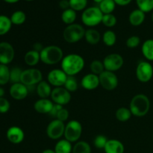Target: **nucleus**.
Instances as JSON below:
<instances>
[{"label":"nucleus","instance_id":"2eb2a0df","mask_svg":"<svg viewBox=\"0 0 153 153\" xmlns=\"http://www.w3.org/2000/svg\"><path fill=\"white\" fill-rule=\"evenodd\" d=\"M7 140L13 144H19L23 141L25 138V133L23 130L18 126H11L6 132Z\"/></svg>","mask_w":153,"mask_h":153},{"label":"nucleus","instance_id":"39448f33","mask_svg":"<svg viewBox=\"0 0 153 153\" xmlns=\"http://www.w3.org/2000/svg\"><path fill=\"white\" fill-rule=\"evenodd\" d=\"M85 30L82 25L73 23L66 27L63 32V37L67 43H76L85 37Z\"/></svg>","mask_w":153,"mask_h":153},{"label":"nucleus","instance_id":"393cba45","mask_svg":"<svg viewBox=\"0 0 153 153\" xmlns=\"http://www.w3.org/2000/svg\"><path fill=\"white\" fill-rule=\"evenodd\" d=\"M76 17H77L76 11H75L72 8H69L65 10H63L62 13H61V20H62L64 23H65L67 25L74 23L76 19Z\"/></svg>","mask_w":153,"mask_h":153},{"label":"nucleus","instance_id":"864d4df0","mask_svg":"<svg viewBox=\"0 0 153 153\" xmlns=\"http://www.w3.org/2000/svg\"><path fill=\"white\" fill-rule=\"evenodd\" d=\"M25 1H34V0H25Z\"/></svg>","mask_w":153,"mask_h":153},{"label":"nucleus","instance_id":"f3484780","mask_svg":"<svg viewBox=\"0 0 153 153\" xmlns=\"http://www.w3.org/2000/svg\"><path fill=\"white\" fill-rule=\"evenodd\" d=\"M54 103L49 99H40L37 100L34 105V108L37 113L46 114H49L53 108Z\"/></svg>","mask_w":153,"mask_h":153},{"label":"nucleus","instance_id":"f257e3e1","mask_svg":"<svg viewBox=\"0 0 153 153\" xmlns=\"http://www.w3.org/2000/svg\"><path fill=\"white\" fill-rule=\"evenodd\" d=\"M85 64V60L81 55L69 54L61 61V70L68 76H74L83 70Z\"/></svg>","mask_w":153,"mask_h":153},{"label":"nucleus","instance_id":"dca6fc26","mask_svg":"<svg viewBox=\"0 0 153 153\" xmlns=\"http://www.w3.org/2000/svg\"><path fill=\"white\" fill-rule=\"evenodd\" d=\"M81 84L82 86L87 91H93L97 89L100 85V78L99 76L92 73H88L82 78Z\"/></svg>","mask_w":153,"mask_h":153},{"label":"nucleus","instance_id":"cd10ccee","mask_svg":"<svg viewBox=\"0 0 153 153\" xmlns=\"http://www.w3.org/2000/svg\"><path fill=\"white\" fill-rule=\"evenodd\" d=\"M20 82L27 87L34 86L36 85L34 79L33 78L32 73H31V69L22 70V75H21Z\"/></svg>","mask_w":153,"mask_h":153},{"label":"nucleus","instance_id":"ddd939ff","mask_svg":"<svg viewBox=\"0 0 153 153\" xmlns=\"http://www.w3.org/2000/svg\"><path fill=\"white\" fill-rule=\"evenodd\" d=\"M15 52L13 46L7 42L0 43V64L7 65L14 58Z\"/></svg>","mask_w":153,"mask_h":153},{"label":"nucleus","instance_id":"9b49d317","mask_svg":"<svg viewBox=\"0 0 153 153\" xmlns=\"http://www.w3.org/2000/svg\"><path fill=\"white\" fill-rule=\"evenodd\" d=\"M51 99L55 104L65 105L71 100V94L63 87L55 88L51 94Z\"/></svg>","mask_w":153,"mask_h":153},{"label":"nucleus","instance_id":"412c9836","mask_svg":"<svg viewBox=\"0 0 153 153\" xmlns=\"http://www.w3.org/2000/svg\"><path fill=\"white\" fill-rule=\"evenodd\" d=\"M24 61L25 63L29 67H34L38 64L40 61V52L35 50H30L25 53L24 56Z\"/></svg>","mask_w":153,"mask_h":153},{"label":"nucleus","instance_id":"bb28decb","mask_svg":"<svg viewBox=\"0 0 153 153\" xmlns=\"http://www.w3.org/2000/svg\"><path fill=\"white\" fill-rule=\"evenodd\" d=\"M10 17L5 15H0V36L4 35L9 32L12 26Z\"/></svg>","mask_w":153,"mask_h":153},{"label":"nucleus","instance_id":"de8ad7c7","mask_svg":"<svg viewBox=\"0 0 153 153\" xmlns=\"http://www.w3.org/2000/svg\"><path fill=\"white\" fill-rule=\"evenodd\" d=\"M116 4L120 6H126L131 2L132 0H114Z\"/></svg>","mask_w":153,"mask_h":153},{"label":"nucleus","instance_id":"2f4dec72","mask_svg":"<svg viewBox=\"0 0 153 153\" xmlns=\"http://www.w3.org/2000/svg\"><path fill=\"white\" fill-rule=\"evenodd\" d=\"M10 73L7 65L0 64V85H4L10 82Z\"/></svg>","mask_w":153,"mask_h":153},{"label":"nucleus","instance_id":"6e6552de","mask_svg":"<svg viewBox=\"0 0 153 153\" xmlns=\"http://www.w3.org/2000/svg\"><path fill=\"white\" fill-rule=\"evenodd\" d=\"M100 85L106 91H113L117 87L119 81L114 72L105 70L99 76Z\"/></svg>","mask_w":153,"mask_h":153},{"label":"nucleus","instance_id":"423d86ee","mask_svg":"<svg viewBox=\"0 0 153 153\" xmlns=\"http://www.w3.org/2000/svg\"><path fill=\"white\" fill-rule=\"evenodd\" d=\"M82 134V126L80 122L73 120L67 123L65 126V131L64 136L66 140L70 143L77 142Z\"/></svg>","mask_w":153,"mask_h":153},{"label":"nucleus","instance_id":"9d476101","mask_svg":"<svg viewBox=\"0 0 153 153\" xmlns=\"http://www.w3.org/2000/svg\"><path fill=\"white\" fill-rule=\"evenodd\" d=\"M102 62L105 70L114 73L115 71H117L123 67L124 60L119 54L111 53L108 55L104 58Z\"/></svg>","mask_w":153,"mask_h":153},{"label":"nucleus","instance_id":"49530a36","mask_svg":"<svg viewBox=\"0 0 153 153\" xmlns=\"http://www.w3.org/2000/svg\"><path fill=\"white\" fill-rule=\"evenodd\" d=\"M58 5L59 7L62 9L63 10H65L67 9L70 8V1L69 0H61L58 3Z\"/></svg>","mask_w":153,"mask_h":153},{"label":"nucleus","instance_id":"5fc2aeb1","mask_svg":"<svg viewBox=\"0 0 153 153\" xmlns=\"http://www.w3.org/2000/svg\"><path fill=\"white\" fill-rule=\"evenodd\" d=\"M152 22H153V11H152Z\"/></svg>","mask_w":153,"mask_h":153},{"label":"nucleus","instance_id":"c756f323","mask_svg":"<svg viewBox=\"0 0 153 153\" xmlns=\"http://www.w3.org/2000/svg\"><path fill=\"white\" fill-rule=\"evenodd\" d=\"M131 112L129 108L125 107H121L117 110L115 116L117 120L120 122H126L131 118Z\"/></svg>","mask_w":153,"mask_h":153},{"label":"nucleus","instance_id":"c85d7f7f","mask_svg":"<svg viewBox=\"0 0 153 153\" xmlns=\"http://www.w3.org/2000/svg\"><path fill=\"white\" fill-rule=\"evenodd\" d=\"M10 19L13 25H20L26 20V15L22 10H16L12 13Z\"/></svg>","mask_w":153,"mask_h":153},{"label":"nucleus","instance_id":"b1692460","mask_svg":"<svg viewBox=\"0 0 153 153\" xmlns=\"http://www.w3.org/2000/svg\"><path fill=\"white\" fill-rule=\"evenodd\" d=\"M54 150L56 153H71L73 151L72 143H70L66 139L60 140L55 144Z\"/></svg>","mask_w":153,"mask_h":153},{"label":"nucleus","instance_id":"aec40b11","mask_svg":"<svg viewBox=\"0 0 153 153\" xmlns=\"http://www.w3.org/2000/svg\"><path fill=\"white\" fill-rule=\"evenodd\" d=\"M36 91L40 99H48V97H51L52 94V88L51 85L48 82L42 81L40 83L37 84Z\"/></svg>","mask_w":153,"mask_h":153},{"label":"nucleus","instance_id":"4c0bfd02","mask_svg":"<svg viewBox=\"0 0 153 153\" xmlns=\"http://www.w3.org/2000/svg\"><path fill=\"white\" fill-rule=\"evenodd\" d=\"M117 22V17L113 13L103 15L102 23L105 26L108 27V28H111V27H114L116 25Z\"/></svg>","mask_w":153,"mask_h":153},{"label":"nucleus","instance_id":"a878e982","mask_svg":"<svg viewBox=\"0 0 153 153\" xmlns=\"http://www.w3.org/2000/svg\"><path fill=\"white\" fill-rule=\"evenodd\" d=\"M116 3L114 0H103L99 4V8L103 14H109L113 13L116 8Z\"/></svg>","mask_w":153,"mask_h":153},{"label":"nucleus","instance_id":"8fccbe9b","mask_svg":"<svg viewBox=\"0 0 153 153\" xmlns=\"http://www.w3.org/2000/svg\"><path fill=\"white\" fill-rule=\"evenodd\" d=\"M42 153H56L55 152V150L53 149H46L45 150H43Z\"/></svg>","mask_w":153,"mask_h":153},{"label":"nucleus","instance_id":"20e7f679","mask_svg":"<svg viewBox=\"0 0 153 153\" xmlns=\"http://www.w3.org/2000/svg\"><path fill=\"white\" fill-rule=\"evenodd\" d=\"M102 12L100 10L99 7H89L83 10L82 13V22L84 25L88 27H94L98 25L102 22L103 17Z\"/></svg>","mask_w":153,"mask_h":153},{"label":"nucleus","instance_id":"4be33fe9","mask_svg":"<svg viewBox=\"0 0 153 153\" xmlns=\"http://www.w3.org/2000/svg\"><path fill=\"white\" fill-rule=\"evenodd\" d=\"M85 38L87 43H88L89 44L96 45L100 41L101 35L97 30L94 29V28H89L85 31Z\"/></svg>","mask_w":153,"mask_h":153},{"label":"nucleus","instance_id":"f03ea898","mask_svg":"<svg viewBox=\"0 0 153 153\" xmlns=\"http://www.w3.org/2000/svg\"><path fill=\"white\" fill-rule=\"evenodd\" d=\"M150 108V101L145 94H137L130 102L129 109L131 114L135 117H143L146 115Z\"/></svg>","mask_w":153,"mask_h":153},{"label":"nucleus","instance_id":"f704fd0d","mask_svg":"<svg viewBox=\"0 0 153 153\" xmlns=\"http://www.w3.org/2000/svg\"><path fill=\"white\" fill-rule=\"evenodd\" d=\"M90 68H91V73L95 75H97V76H100L101 73H102L105 70L103 62L99 61V60L93 61L91 62V65H90Z\"/></svg>","mask_w":153,"mask_h":153},{"label":"nucleus","instance_id":"1a4fd4ad","mask_svg":"<svg viewBox=\"0 0 153 153\" xmlns=\"http://www.w3.org/2000/svg\"><path fill=\"white\" fill-rule=\"evenodd\" d=\"M65 125L64 123L55 119L51 121L46 128V134L52 140L60 139L64 134Z\"/></svg>","mask_w":153,"mask_h":153},{"label":"nucleus","instance_id":"37998d69","mask_svg":"<svg viewBox=\"0 0 153 153\" xmlns=\"http://www.w3.org/2000/svg\"><path fill=\"white\" fill-rule=\"evenodd\" d=\"M57 120H61L62 122H65L66 120H67L69 118V111L67 109L62 108L61 110L58 111V113L57 114L56 117H55Z\"/></svg>","mask_w":153,"mask_h":153},{"label":"nucleus","instance_id":"4468645a","mask_svg":"<svg viewBox=\"0 0 153 153\" xmlns=\"http://www.w3.org/2000/svg\"><path fill=\"white\" fill-rule=\"evenodd\" d=\"M28 91H28L27 86H25L21 82L12 84L10 90H9L10 97L16 100H24L28 96Z\"/></svg>","mask_w":153,"mask_h":153},{"label":"nucleus","instance_id":"ea45409f","mask_svg":"<svg viewBox=\"0 0 153 153\" xmlns=\"http://www.w3.org/2000/svg\"><path fill=\"white\" fill-rule=\"evenodd\" d=\"M108 138L105 135L102 134H100V135H97L95 137L94 140V144L97 149H104L106 143L108 142Z\"/></svg>","mask_w":153,"mask_h":153},{"label":"nucleus","instance_id":"58836bf2","mask_svg":"<svg viewBox=\"0 0 153 153\" xmlns=\"http://www.w3.org/2000/svg\"><path fill=\"white\" fill-rule=\"evenodd\" d=\"M22 70L19 67H13L10 70V82L13 84L19 83L21 79Z\"/></svg>","mask_w":153,"mask_h":153},{"label":"nucleus","instance_id":"7ed1b4c3","mask_svg":"<svg viewBox=\"0 0 153 153\" xmlns=\"http://www.w3.org/2000/svg\"><path fill=\"white\" fill-rule=\"evenodd\" d=\"M40 61L47 65H54L61 62L64 58V52L61 47L50 45L43 47L40 52Z\"/></svg>","mask_w":153,"mask_h":153},{"label":"nucleus","instance_id":"09e8293b","mask_svg":"<svg viewBox=\"0 0 153 153\" xmlns=\"http://www.w3.org/2000/svg\"><path fill=\"white\" fill-rule=\"evenodd\" d=\"M3 1H5V2H7V3H8V4H15V3L18 2L19 0H3Z\"/></svg>","mask_w":153,"mask_h":153},{"label":"nucleus","instance_id":"a19ab883","mask_svg":"<svg viewBox=\"0 0 153 153\" xmlns=\"http://www.w3.org/2000/svg\"><path fill=\"white\" fill-rule=\"evenodd\" d=\"M140 39L138 36L133 35L131 37H128L127 39L126 42V46L129 49H134V48L137 47V46L140 45Z\"/></svg>","mask_w":153,"mask_h":153},{"label":"nucleus","instance_id":"603ef678","mask_svg":"<svg viewBox=\"0 0 153 153\" xmlns=\"http://www.w3.org/2000/svg\"><path fill=\"white\" fill-rule=\"evenodd\" d=\"M93 1H94V2H96V3H98V4H100V3L102 1H103V0H93Z\"/></svg>","mask_w":153,"mask_h":153},{"label":"nucleus","instance_id":"c9c22d12","mask_svg":"<svg viewBox=\"0 0 153 153\" xmlns=\"http://www.w3.org/2000/svg\"><path fill=\"white\" fill-rule=\"evenodd\" d=\"M70 8L75 11H81L86 9L88 0H69Z\"/></svg>","mask_w":153,"mask_h":153},{"label":"nucleus","instance_id":"79ce46f5","mask_svg":"<svg viewBox=\"0 0 153 153\" xmlns=\"http://www.w3.org/2000/svg\"><path fill=\"white\" fill-rule=\"evenodd\" d=\"M10 102L7 99L1 97L0 98V114H5L10 109Z\"/></svg>","mask_w":153,"mask_h":153},{"label":"nucleus","instance_id":"e433bc0d","mask_svg":"<svg viewBox=\"0 0 153 153\" xmlns=\"http://www.w3.org/2000/svg\"><path fill=\"white\" fill-rule=\"evenodd\" d=\"M64 88L69 92H75L78 89V82L74 76H68L64 85Z\"/></svg>","mask_w":153,"mask_h":153},{"label":"nucleus","instance_id":"a211bd4d","mask_svg":"<svg viewBox=\"0 0 153 153\" xmlns=\"http://www.w3.org/2000/svg\"><path fill=\"white\" fill-rule=\"evenodd\" d=\"M105 153H124L125 147L122 142L116 139H111L108 140L104 148Z\"/></svg>","mask_w":153,"mask_h":153},{"label":"nucleus","instance_id":"f8f14e48","mask_svg":"<svg viewBox=\"0 0 153 153\" xmlns=\"http://www.w3.org/2000/svg\"><path fill=\"white\" fill-rule=\"evenodd\" d=\"M67 76L61 69H54L48 73V82L55 88L64 86L67 81Z\"/></svg>","mask_w":153,"mask_h":153},{"label":"nucleus","instance_id":"72a5a7b5","mask_svg":"<svg viewBox=\"0 0 153 153\" xmlns=\"http://www.w3.org/2000/svg\"><path fill=\"white\" fill-rule=\"evenodd\" d=\"M137 7L143 12L153 11V0H136Z\"/></svg>","mask_w":153,"mask_h":153},{"label":"nucleus","instance_id":"c03bdc74","mask_svg":"<svg viewBox=\"0 0 153 153\" xmlns=\"http://www.w3.org/2000/svg\"><path fill=\"white\" fill-rule=\"evenodd\" d=\"M31 73H32L33 78L34 79V82H35L36 85L40 83V82H42V79H43V75H42L41 71L40 70L37 68H31Z\"/></svg>","mask_w":153,"mask_h":153},{"label":"nucleus","instance_id":"0eeeda50","mask_svg":"<svg viewBox=\"0 0 153 153\" xmlns=\"http://www.w3.org/2000/svg\"><path fill=\"white\" fill-rule=\"evenodd\" d=\"M136 76L140 82H149L153 76V67L148 61H140L136 68Z\"/></svg>","mask_w":153,"mask_h":153},{"label":"nucleus","instance_id":"6ab92c4d","mask_svg":"<svg viewBox=\"0 0 153 153\" xmlns=\"http://www.w3.org/2000/svg\"><path fill=\"white\" fill-rule=\"evenodd\" d=\"M145 18H146V14L144 12L137 8L130 13L128 16V21H129V23L133 26H139L143 23Z\"/></svg>","mask_w":153,"mask_h":153},{"label":"nucleus","instance_id":"6e6d98bb","mask_svg":"<svg viewBox=\"0 0 153 153\" xmlns=\"http://www.w3.org/2000/svg\"><path fill=\"white\" fill-rule=\"evenodd\" d=\"M152 140H153V134H152Z\"/></svg>","mask_w":153,"mask_h":153},{"label":"nucleus","instance_id":"5701e85b","mask_svg":"<svg viewBox=\"0 0 153 153\" xmlns=\"http://www.w3.org/2000/svg\"><path fill=\"white\" fill-rule=\"evenodd\" d=\"M141 51L146 59L149 61H153V39H148L143 42Z\"/></svg>","mask_w":153,"mask_h":153},{"label":"nucleus","instance_id":"a18cd8bd","mask_svg":"<svg viewBox=\"0 0 153 153\" xmlns=\"http://www.w3.org/2000/svg\"><path fill=\"white\" fill-rule=\"evenodd\" d=\"M62 108H63L62 105H58V104H54L53 108H52V111H51V112L49 113V114H50L52 117H53L55 118L57 114L58 113V111H59Z\"/></svg>","mask_w":153,"mask_h":153},{"label":"nucleus","instance_id":"473e14b6","mask_svg":"<svg viewBox=\"0 0 153 153\" xmlns=\"http://www.w3.org/2000/svg\"><path fill=\"white\" fill-rule=\"evenodd\" d=\"M102 41L106 46H112L116 43L117 35L111 30H108L105 31L102 35Z\"/></svg>","mask_w":153,"mask_h":153},{"label":"nucleus","instance_id":"3c124183","mask_svg":"<svg viewBox=\"0 0 153 153\" xmlns=\"http://www.w3.org/2000/svg\"><path fill=\"white\" fill-rule=\"evenodd\" d=\"M4 90L2 88H0V98H1V97H4Z\"/></svg>","mask_w":153,"mask_h":153},{"label":"nucleus","instance_id":"7c9ffc66","mask_svg":"<svg viewBox=\"0 0 153 153\" xmlns=\"http://www.w3.org/2000/svg\"><path fill=\"white\" fill-rule=\"evenodd\" d=\"M72 153H91V148L86 141H78L73 147Z\"/></svg>","mask_w":153,"mask_h":153}]
</instances>
